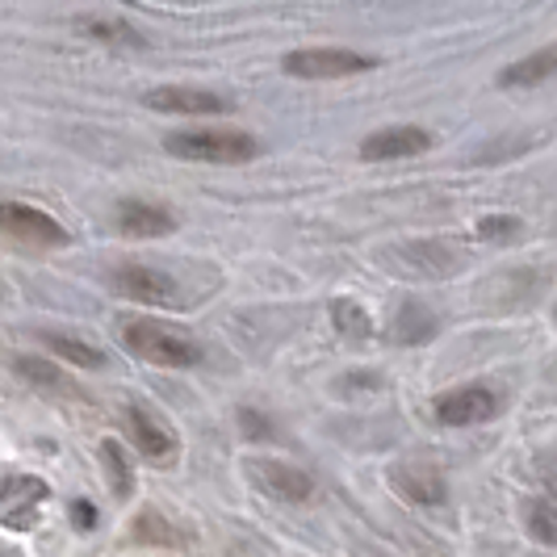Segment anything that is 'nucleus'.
Here are the masks:
<instances>
[{
    "instance_id": "f257e3e1",
    "label": "nucleus",
    "mask_w": 557,
    "mask_h": 557,
    "mask_svg": "<svg viewBox=\"0 0 557 557\" xmlns=\"http://www.w3.org/2000/svg\"><path fill=\"white\" fill-rule=\"evenodd\" d=\"M164 147L181 160L194 164H248L260 151V143L248 131H231V126H201V131H176L168 135Z\"/></svg>"
},
{
    "instance_id": "f03ea898",
    "label": "nucleus",
    "mask_w": 557,
    "mask_h": 557,
    "mask_svg": "<svg viewBox=\"0 0 557 557\" xmlns=\"http://www.w3.org/2000/svg\"><path fill=\"white\" fill-rule=\"evenodd\" d=\"M122 344L156 369H194L201 361V348L189 335L164 327V323H151V319H126L122 323Z\"/></svg>"
},
{
    "instance_id": "7ed1b4c3",
    "label": "nucleus",
    "mask_w": 557,
    "mask_h": 557,
    "mask_svg": "<svg viewBox=\"0 0 557 557\" xmlns=\"http://www.w3.org/2000/svg\"><path fill=\"white\" fill-rule=\"evenodd\" d=\"M285 76L298 81H339V76H357V72H373L377 59L361 55V51H344V47H307V51H289L281 59Z\"/></svg>"
},
{
    "instance_id": "20e7f679",
    "label": "nucleus",
    "mask_w": 557,
    "mask_h": 557,
    "mask_svg": "<svg viewBox=\"0 0 557 557\" xmlns=\"http://www.w3.org/2000/svg\"><path fill=\"white\" fill-rule=\"evenodd\" d=\"M0 235L26 244V248H63L72 235L63 231L59 219L34 210L26 201H0Z\"/></svg>"
},
{
    "instance_id": "39448f33",
    "label": "nucleus",
    "mask_w": 557,
    "mask_h": 557,
    "mask_svg": "<svg viewBox=\"0 0 557 557\" xmlns=\"http://www.w3.org/2000/svg\"><path fill=\"white\" fill-rule=\"evenodd\" d=\"M499 416V394L491 386H461V391L441 394L436 403V419L448 428H470V423H486Z\"/></svg>"
},
{
    "instance_id": "423d86ee",
    "label": "nucleus",
    "mask_w": 557,
    "mask_h": 557,
    "mask_svg": "<svg viewBox=\"0 0 557 557\" xmlns=\"http://www.w3.org/2000/svg\"><path fill=\"white\" fill-rule=\"evenodd\" d=\"M113 285H117L122 298L143 302V307H172L176 302V281L160 269H151V264H122L113 273Z\"/></svg>"
},
{
    "instance_id": "0eeeda50",
    "label": "nucleus",
    "mask_w": 557,
    "mask_h": 557,
    "mask_svg": "<svg viewBox=\"0 0 557 557\" xmlns=\"http://www.w3.org/2000/svg\"><path fill=\"white\" fill-rule=\"evenodd\" d=\"M248 470L269 495H277V499H285V503H307L310 495H314V478H310L307 470H298V466L256 457V461H248Z\"/></svg>"
},
{
    "instance_id": "6e6552de",
    "label": "nucleus",
    "mask_w": 557,
    "mask_h": 557,
    "mask_svg": "<svg viewBox=\"0 0 557 557\" xmlns=\"http://www.w3.org/2000/svg\"><path fill=\"white\" fill-rule=\"evenodd\" d=\"M143 101L160 113H226L231 110L219 92L194 88V84H164V88H151Z\"/></svg>"
},
{
    "instance_id": "1a4fd4ad",
    "label": "nucleus",
    "mask_w": 557,
    "mask_h": 557,
    "mask_svg": "<svg viewBox=\"0 0 557 557\" xmlns=\"http://www.w3.org/2000/svg\"><path fill=\"white\" fill-rule=\"evenodd\" d=\"M117 231L131 235V239H160V235H172V231H176V219H172V210L156 206V201L126 197V201L117 206Z\"/></svg>"
},
{
    "instance_id": "9d476101",
    "label": "nucleus",
    "mask_w": 557,
    "mask_h": 557,
    "mask_svg": "<svg viewBox=\"0 0 557 557\" xmlns=\"http://www.w3.org/2000/svg\"><path fill=\"white\" fill-rule=\"evenodd\" d=\"M126 423H131V436H135V445H139L143 457H151V461H168V457L176 453V436H172V428H168L164 419L156 416L151 407L131 403V407H126Z\"/></svg>"
},
{
    "instance_id": "9b49d317",
    "label": "nucleus",
    "mask_w": 557,
    "mask_h": 557,
    "mask_svg": "<svg viewBox=\"0 0 557 557\" xmlns=\"http://www.w3.org/2000/svg\"><path fill=\"white\" fill-rule=\"evenodd\" d=\"M432 147V135L419 131V126H386V131H373L369 139L361 143L364 160H407V156H419Z\"/></svg>"
},
{
    "instance_id": "f8f14e48",
    "label": "nucleus",
    "mask_w": 557,
    "mask_h": 557,
    "mask_svg": "<svg viewBox=\"0 0 557 557\" xmlns=\"http://www.w3.org/2000/svg\"><path fill=\"white\" fill-rule=\"evenodd\" d=\"M394 486L407 495V499L416 503H428V507H436V503H445V478L441 470H432V466H398L394 470Z\"/></svg>"
},
{
    "instance_id": "ddd939ff",
    "label": "nucleus",
    "mask_w": 557,
    "mask_h": 557,
    "mask_svg": "<svg viewBox=\"0 0 557 557\" xmlns=\"http://www.w3.org/2000/svg\"><path fill=\"white\" fill-rule=\"evenodd\" d=\"M554 72H557V42H554V47L532 51V55H524L520 63H511V67H503L499 84H503V88H529V84L549 81Z\"/></svg>"
},
{
    "instance_id": "4468645a",
    "label": "nucleus",
    "mask_w": 557,
    "mask_h": 557,
    "mask_svg": "<svg viewBox=\"0 0 557 557\" xmlns=\"http://www.w3.org/2000/svg\"><path fill=\"white\" fill-rule=\"evenodd\" d=\"M47 344H51V348H55V352L67 364H81V369H101V364H106V357H101L92 344H84V339H72V335L51 332V335H47Z\"/></svg>"
},
{
    "instance_id": "2eb2a0df",
    "label": "nucleus",
    "mask_w": 557,
    "mask_h": 557,
    "mask_svg": "<svg viewBox=\"0 0 557 557\" xmlns=\"http://www.w3.org/2000/svg\"><path fill=\"white\" fill-rule=\"evenodd\" d=\"M332 319H335V327L339 332H348V335H369L373 332V323H369V314H364L352 298H339V302H332Z\"/></svg>"
},
{
    "instance_id": "dca6fc26",
    "label": "nucleus",
    "mask_w": 557,
    "mask_h": 557,
    "mask_svg": "<svg viewBox=\"0 0 557 557\" xmlns=\"http://www.w3.org/2000/svg\"><path fill=\"white\" fill-rule=\"evenodd\" d=\"M529 532L541 545H554L557 549V507L554 503H532L529 507Z\"/></svg>"
},
{
    "instance_id": "f3484780",
    "label": "nucleus",
    "mask_w": 557,
    "mask_h": 557,
    "mask_svg": "<svg viewBox=\"0 0 557 557\" xmlns=\"http://www.w3.org/2000/svg\"><path fill=\"white\" fill-rule=\"evenodd\" d=\"M394 332H398V339H428V335L436 332V323H432V314H428V310L403 307L398 323H394Z\"/></svg>"
},
{
    "instance_id": "a211bd4d",
    "label": "nucleus",
    "mask_w": 557,
    "mask_h": 557,
    "mask_svg": "<svg viewBox=\"0 0 557 557\" xmlns=\"http://www.w3.org/2000/svg\"><path fill=\"white\" fill-rule=\"evenodd\" d=\"M101 457H106V470H110V478H113V491L126 499V495H131V466H126V457H122V445H117V441H106V445H101Z\"/></svg>"
},
{
    "instance_id": "6ab92c4d",
    "label": "nucleus",
    "mask_w": 557,
    "mask_h": 557,
    "mask_svg": "<svg viewBox=\"0 0 557 557\" xmlns=\"http://www.w3.org/2000/svg\"><path fill=\"white\" fill-rule=\"evenodd\" d=\"M84 34L106 38V42H126V47H143V34H131L122 22H101V17H84Z\"/></svg>"
},
{
    "instance_id": "aec40b11",
    "label": "nucleus",
    "mask_w": 557,
    "mask_h": 557,
    "mask_svg": "<svg viewBox=\"0 0 557 557\" xmlns=\"http://www.w3.org/2000/svg\"><path fill=\"white\" fill-rule=\"evenodd\" d=\"M516 231H524V226H520V219H511V214H491V219L478 223L482 239H516Z\"/></svg>"
},
{
    "instance_id": "412c9836",
    "label": "nucleus",
    "mask_w": 557,
    "mask_h": 557,
    "mask_svg": "<svg viewBox=\"0 0 557 557\" xmlns=\"http://www.w3.org/2000/svg\"><path fill=\"white\" fill-rule=\"evenodd\" d=\"M135 532H139L143 541H156V545H176V532L168 529L156 511H147L139 524H135Z\"/></svg>"
},
{
    "instance_id": "4be33fe9",
    "label": "nucleus",
    "mask_w": 557,
    "mask_h": 557,
    "mask_svg": "<svg viewBox=\"0 0 557 557\" xmlns=\"http://www.w3.org/2000/svg\"><path fill=\"white\" fill-rule=\"evenodd\" d=\"M72 511H76V516H81V524H84V529H88V524H92V507H88V503H81V507H72Z\"/></svg>"
}]
</instances>
